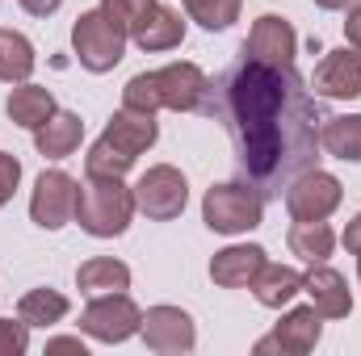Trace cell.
Listing matches in <instances>:
<instances>
[{
  "label": "cell",
  "mask_w": 361,
  "mask_h": 356,
  "mask_svg": "<svg viewBox=\"0 0 361 356\" xmlns=\"http://www.w3.org/2000/svg\"><path fill=\"white\" fill-rule=\"evenodd\" d=\"M319 96L302 89L294 68L240 59L223 80L214 109L235 143L240 172L261 189H286L319 160Z\"/></svg>",
  "instance_id": "obj_1"
},
{
  "label": "cell",
  "mask_w": 361,
  "mask_h": 356,
  "mask_svg": "<svg viewBox=\"0 0 361 356\" xmlns=\"http://www.w3.org/2000/svg\"><path fill=\"white\" fill-rule=\"evenodd\" d=\"M130 218H135V189H126L122 177H89L76 189V222L92 239L126 235Z\"/></svg>",
  "instance_id": "obj_2"
},
{
  "label": "cell",
  "mask_w": 361,
  "mask_h": 356,
  "mask_svg": "<svg viewBox=\"0 0 361 356\" xmlns=\"http://www.w3.org/2000/svg\"><path fill=\"white\" fill-rule=\"evenodd\" d=\"M202 222L214 235H248L265 222V197H261V189H252L244 180L210 184L202 197Z\"/></svg>",
  "instance_id": "obj_3"
},
{
  "label": "cell",
  "mask_w": 361,
  "mask_h": 356,
  "mask_svg": "<svg viewBox=\"0 0 361 356\" xmlns=\"http://www.w3.org/2000/svg\"><path fill=\"white\" fill-rule=\"evenodd\" d=\"M126 38H130V34H126L118 21H109L101 8L80 13L76 25H72V51H76L80 68L92 72V76H105V72H114V68L122 63Z\"/></svg>",
  "instance_id": "obj_4"
},
{
  "label": "cell",
  "mask_w": 361,
  "mask_h": 356,
  "mask_svg": "<svg viewBox=\"0 0 361 356\" xmlns=\"http://www.w3.org/2000/svg\"><path fill=\"white\" fill-rule=\"evenodd\" d=\"M139 327H143V310L126 289L122 293H101L80 310V331L89 340H101V344H122V340L139 336Z\"/></svg>",
  "instance_id": "obj_5"
},
{
  "label": "cell",
  "mask_w": 361,
  "mask_h": 356,
  "mask_svg": "<svg viewBox=\"0 0 361 356\" xmlns=\"http://www.w3.org/2000/svg\"><path fill=\"white\" fill-rule=\"evenodd\" d=\"M189 205V180L173 164H156L135 180V210L147 214L152 222H173Z\"/></svg>",
  "instance_id": "obj_6"
},
{
  "label": "cell",
  "mask_w": 361,
  "mask_h": 356,
  "mask_svg": "<svg viewBox=\"0 0 361 356\" xmlns=\"http://www.w3.org/2000/svg\"><path fill=\"white\" fill-rule=\"evenodd\" d=\"M341 201H345V184L319 168H307L286 184V210L294 222H324L341 210Z\"/></svg>",
  "instance_id": "obj_7"
},
{
  "label": "cell",
  "mask_w": 361,
  "mask_h": 356,
  "mask_svg": "<svg viewBox=\"0 0 361 356\" xmlns=\"http://www.w3.org/2000/svg\"><path fill=\"white\" fill-rule=\"evenodd\" d=\"M319 336H324V314L315 306H294V310L281 314V323L273 327L269 336H261L252 344V352L257 356H307V352H315Z\"/></svg>",
  "instance_id": "obj_8"
},
{
  "label": "cell",
  "mask_w": 361,
  "mask_h": 356,
  "mask_svg": "<svg viewBox=\"0 0 361 356\" xmlns=\"http://www.w3.org/2000/svg\"><path fill=\"white\" fill-rule=\"evenodd\" d=\"M76 177H68L63 168H51L34 180V197H30V218L42 231H63L76 218Z\"/></svg>",
  "instance_id": "obj_9"
},
{
  "label": "cell",
  "mask_w": 361,
  "mask_h": 356,
  "mask_svg": "<svg viewBox=\"0 0 361 356\" xmlns=\"http://www.w3.org/2000/svg\"><path fill=\"white\" fill-rule=\"evenodd\" d=\"M156 76V92H160V105L173 109V113H193V109H206L214 84L206 80V72L197 63H169Z\"/></svg>",
  "instance_id": "obj_10"
},
{
  "label": "cell",
  "mask_w": 361,
  "mask_h": 356,
  "mask_svg": "<svg viewBox=\"0 0 361 356\" xmlns=\"http://www.w3.org/2000/svg\"><path fill=\"white\" fill-rule=\"evenodd\" d=\"M139 336H143V344L152 352H160V356H180L197 344V327H193V319L180 306H152V310H143Z\"/></svg>",
  "instance_id": "obj_11"
},
{
  "label": "cell",
  "mask_w": 361,
  "mask_h": 356,
  "mask_svg": "<svg viewBox=\"0 0 361 356\" xmlns=\"http://www.w3.org/2000/svg\"><path fill=\"white\" fill-rule=\"evenodd\" d=\"M294 55H298V34L281 13H265L252 21V34L244 42V59H257L269 68H294Z\"/></svg>",
  "instance_id": "obj_12"
},
{
  "label": "cell",
  "mask_w": 361,
  "mask_h": 356,
  "mask_svg": "<svg viewBox=\"0 0 361 356\" xmlns=\"http://www.w3.org/2000/svg\"><path fill=\"white\" fill-rule=\"evenodd\" d=\"M311 89L319 101H357L361 96V55L353 46L345 51H328L315 72H311Z\"/></svg>",
  "instance_id": "obj_13"
},
{
  "label": "cell",
  "mask_w": 361,
  "mask_h": 356,
  "mask_svg": "<svg viewBox=\"0 0 361 356\" xmlns=\"http://www.w3.org/2000/svg\"><path fill=\"white\" fill-rule=\"evenodd\" d=\"M265 265H269L265 248H257V243H231V248L214 252V260H210V281L223 285V289H252L257 272Z\"/></svg>",
  "instance_id": "obj_14"
},
{
  "label": "cell",
  "mask_w": 361,
  "mask_h": 356,
  "mask_svg": "<svg viewBox=\"0 0 361 356\" xmlns=\"http://www.w3.org/2000/svg\"><path fill=\"white\" fill-rule=\"evenodd\" d=\"M101 139L109 143V147H118L122 155H130V160H139L156 139H160V126H156V113H139V109H118L114 117H109V126L101 130Z\"/></svg>",
  "instance_id": "obj_15"
},
{
  "label": "cell",
  "mask_w": 361,
  "mask_h": 356,
  "mask_svg": "<svg viewBox=\"0 0 361 356\" xmlns=\"http://www.w3.org/2000/svg\"><path fill=\"white\" fill-rule=\"evenodd\" d=\"M302 293L311 298V306L324 319H349V310H353L349 281L328 265H311V272H302Z\"/></svg>",
  "instance_id": "obj_16"
},
{
  "label": "cell",
  "mask_w": 361,
  "mask_h": 356,
  "mask_svg": "<svg viewBox=\"0 0 361 356\" xmlns=\"http://www.w3.org/2000/svg\"><path fill=\"white\" fill-rule=\"evenodd\" d=\"M130 38H135V46H139V51L160 55V51L180 46V38H185V21H180L177 8H169V4H152V8H147V17L130 30Z\"/></svg>",
  "instance_id": "obj_17"
},
{
  "label": "cell",
  "mask_w": 361,
  "mask_h": 356,
  "mask_svg": "<svg viewBox=\"0 0 361 356\" xmlns=\"http://www.w3.org/2000/svg\"><path fill=\"white\" fill-rule=\"evenodd\" d=\"M85 139V122L80 113H68V109H55L38 130H34V147L42 160H68Z\"/></svg>",
  "instance_id": "obj_18"
},
{
  "label": "cell",
  "mask_w": 361,
  "mask_h": 356,
  "mask_svg": "<svg viewBox=\"0 0 361 356\" xmlns=\"http://www.w3.org/2000/svg\"><path fill=\"white\" fill-rule=\"evenodd\" d=\"M4 113H8L13 126H21V130H38V126L55 113V96H51V89L25 80V84H17V89L8 92Z\"/></svg>",
  "instance_id": "obj_19"
},
{
  "label": "cell",
  "mask_w": 361,
  "mask_h": 356,
  "mask_svg": "<svg viewBox=\"0 0 361 356\" xmlns=\"http://www.w3.org/2000/svg\"><path fill=\"white\" fill-rule=\"evenodd\" d=\"M76 285L85 298H101V293H122L130 289V268L114 256H92L76 268Z\"/></svg>",
  "instance_id": "obj_20"
},
{
  "label": "cell",
  "mask_w": 361,
  "mask_h": 356,
  "mask_svg": "<svg viewBox=\"0 0 361 356\" xmlns=\"http://www.w3.org/2000/svg\"><path fill=\"white\" fill-rule=\"evenodd\" d=\"M252 293H257L261 306L281 310V306H290L302 293V272L290 265H265L257 272V281H252Z\"/></svg>",
  "instance_id": "obj_21"
},
{
  "label": "cell",
  "mask_w": 361,
  "mask_h": 356,
  "mask_svg": "<svg viewBox=\"0 0 361 356\" xmlns=\"http://www.w3.org/2000/svg\"><path fill=\"white\" fill-rule=\"evenodd\" d=\"M319 147H324L332 160L361 164V113L324 117V130H319Z\"/></svg>",
  "instance_id": "obj_22"
},
{
  "label": "cell",
  "mask_w": 361,
  "mask_h": 356,
  "mask_svg": "<svg viewBox=\"0 0 361 356\" xmlns=\"http://www.w3.org/2000/svg\"><path fill=\"white\" fill-rule=\"evenodd\" d=\"M38 68L34 42L17 30H0V80L4 84H25Z\"/></svg>",
  "instance_id": "obj_23"
},
{
  "label": "cell",
  "mask_w": 361,
  "mask_h": 356,
  "mask_svg": "<svg viewBox=\"0 0 361 356\" xmlns=\"http://www.w3.org/2000/svg\"><path fill=\"white\" fill-rule=\"evenodd\" d=\"M286 243H290V252H294L298 260L324 265V260L332 256V248H336V235H332L328 218H324V222H294L290 235H286Z\"/></svg>",
  "instance_id": "obj_24"
},
{
  "label": "cell",
  "mask_w": 361,
  "mask_h": 356,
  "mask_svg": "<svg viewBox=\"0 0 361 356\" xmlns=\"http://www.w3.org/2000/svg\"><path fill=\"white\" fill-rule=\"evenodd\" d=\"M68 310H72V302H68L59 289H30V293H21V302H17V319H25L30 327L63 323Z\"/></svg>",
  "instance_id": "obj_25"
},
{
  "label": "cell",
  "mask_w": 361,
  "mask_h": 356,
  "mask_svg": "<svg viewBox=\"0 0 361 356\" xmlns=\"http://www.w3.org/2000/svg\"><path fill=\"white\" fill-rule=\"evenodd\" d=\"M180 8H185L189 21H197L202 30L214 34V30H231L240 21L244 0H180Z\"/></svg>",
  "instance_id": "obj_26"
},
{
  "label": "cell",
  "mask_w": 361,
  "mask_h": 356,
  "mask_svg": "<svg viewBox=\"0 0 361 356\" xmlns=\"http://www.w3.org/2000/svg\"><path fill=\"white\" fill-rule=\"evenodd\" d=\"M130 168H135V160L122 155L118 147H109L105 139H97L89 147V155H85V172L89 177H126Z\"/></svg>",
  "instance_id": "obj_27"
},
{
  "label": "cell",
  "mask_w": 361,
  "mask_h": 356,
  "mask_svg": "<svg viewBox=\"0 0 361 356\" xmlns=\"http://www.w3.org/2000/svg\"><path fill=\"white\" fill-rule=\"evenodd\" d=\"M122 105L126 109H139V113H160L164 105H160V92H156V76L152 72L130 76L126 89H122Z\"/></svg>",
  "instance_id": "obj_28"
},
{
  "label": "cell",
  "mask_w": 361,
  "mask_h": 356,
  "mask_svg": "<svg viewBox=\"0 0 361 356\" xmlns=\"http://www.w3.org/2000/svg\"><path fill=\"white\" fill-rule=\"evenodd\" d=\"M152 4H156V0H101V13H105L109 21H118V25L130 34V30L147 17V8H152Z\"/></svg>",
  "instance_id": "obj_29"
},
{
  "label": "cell",
  "mask_w": 361,
  "mask_h": 356,
  "mask_svg": "<svg viewBox=\"0 0 361 356\" xmlns=\"http://www.w3.org/2000/svg\"><path fill=\"white\" fill-rule=\"evenodd\" d=\"M30 348V323L25 319H0V356H21Z\"/></svg>",
  "instance_id": "obj_30"
},
{
  "label": "cell",
  "mask_w": 361,
  "mask_h": 356,
  "mask_svg": "<svg viewBox=\"0 0 361 356\" xmlns=\"http://www.w3.org/2000/svg\"><path fill=\"white\" fill-rule=\"evenodd\" d=\"M17 184H21V160H17V155H8V151H0V210L13 201Z\"/></svg>",
  "instance_id": "obj_31"
},
{
  "label": "cell",
  "mask_w": 361,
  "mask_h": 356,
  "mask_svg": "<svg viewBox=\"0 0 361 356\" xmlns=\"http://www.w3.org/2000/svg\"><path fill=\"white\" fill-rule=\"evenodd\" d=\"M47 352H89V348H85V340H80V336H55V340H47Z\"/></svg>",
  "instance_id": "obj_32"
},
{
  "label": "cell",
  "mask_w": 361,
  "mask_h": 356,
  "mask_svg": "<svg viewBox=\"0 0 361 356\" xmlns=\"http://www.w3.org/2000/svg\"><path fill=\"white\" fill-rule=\"evenodd\" d=\"M345 38H349V46L361 55V4L349 8V17H345Z\"/></svg>",
  "instance_id": "obj_33"
},
{
  "label": "cell",
  "mask_w": 361,
  "mask_h": 356,
  "mask_svg": "<svg viewBox=\"0 0 361 356\" xmlns=\"http://www.w3.org/2000/svg\"><path fill=\"white\" fill-rule=\"evenodd\" d=\"M17 4H21L30 17H51V13H59L63 0H17Z\"/></svg>",
  "instance_id": "obj_34"
},
{
  "label": "cell",
  "mask_w": 361,
  "mask_h": 356,
  "mask_svg": "<svg viewBox=\"0 0 361 356\" xmlns=\"http://www.w3.org/2000/svg\"><path fill=\"white\" fill-rule=\"evenodd\" d=\"M345 248H349L353 256H361V210L353 214V222L345 227Z\"/></svg>",
  "instance_id": "obj_35"
},
{
  "label": "cell",
  "mask_w": 361,
  "mask_h": 356,
  "mask_svg": "<svg viewBox=\"0 0 361 356\" xmlns=\"http://www.w3.org/2000/svg\"><path fill=\"white\" fill-rule=\"evenodd\" d=\"M315 8H328V13H349V8H357L361 0H311Z\"/></svg>",
  "instance_id": "obj_36"
},
{
  "label": "cell",
  "mask_w": 361,
  "mask_h": 356,
  "mask_svg": "<svg viewBox=\"0 0 361 356\" xmlns=\"http://www.w3.org/2000/svg\"><path fill=\"white\" fill-rule=\"evenodd\" d=\"M357 281H361V260H357Z\"/></svg>",
  "instance_id": "obj_37"
}]
</instances>
